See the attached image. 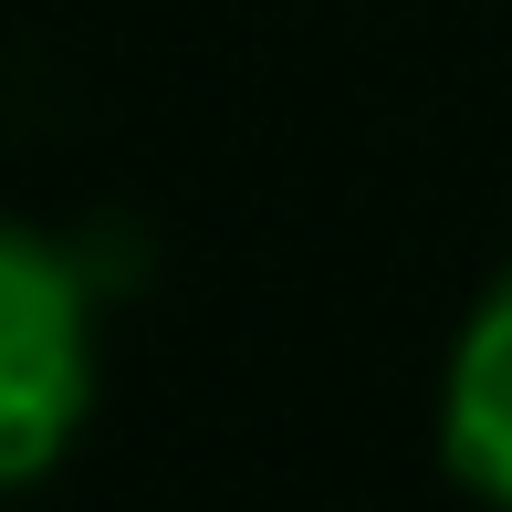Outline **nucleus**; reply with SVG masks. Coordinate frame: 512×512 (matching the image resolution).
<instances>
[{
  "instance_id": "f257e3e1",
  "label": "nucleus",
  "mask_w": 512,
  "mask_h": 512,
  "mask_svg": "<svg viewBox=\"0 0 512 512\" xmlns=\"http://www.w3.org/2000/svg\"><path fill=\"white\" fill-rule=\"evenodd\" d=\"M95 418V293L74 251L0 220V502L63 471Z\"/></svg>"
},
{
  "instance_id": "f03ea898",
  "label": "nucleus",
  "mask_w": 512,
  "mask_h": 512,
  "mask_svg": "<svg viewBox=\"0 0 512 512\" xmlns=\"http://www.w3.org/2000/svg\"><path fill=\"white\" fill-rule=\"evenodd\" d=\"M439 471L481 512H512V262L481 283L439 366Z\"/></svg>"
}]
</instances>
